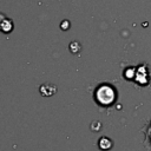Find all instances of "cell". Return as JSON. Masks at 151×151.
Returning <instances> with one entry per match:
<instances>
[{"label":"cell","mask_w":151,"mask_h":151,"mask_svg":"<svg viewBox=\"0 0 151 151\" xmlns=\"http://www.w3.org/2000/svg\"><path fill=\"white\" fill-rule=\"evenodd\" d=\"M98 145H99L100 150L106 151V150H110L113 146V142L110 138H107V137H101L99 139V142H98Z\"/></svg>","instance_id":"obj_2"},{"label":"cell","mask_w":151,"mask_h":151,"mask_svg":"<svg viewBox=\"0 0 151 151\" xmlns=\"http://www.w3.org/2000/svg\"><path fill=\"white\" fill-rule=\"evenodd\" d=\"M114 90L109 85H101L96 92V99L100 105H111L114 101Z\"/></svg>","instance_id":"obj_1"}]
</instances>
